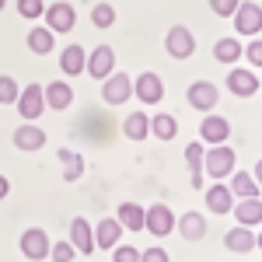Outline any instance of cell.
Listing matches in <instances>:
<instances>
[{"mask_svg":"<svg viewBox=\"0 0 262 262\" xmlns=\"http://www.w3.org/2000/svg\"><path fill=\"white\" fill-rule=\"evenodd\" d=\"M133 98V81H129V74H108L105 81H101V101L105 105H122V101Z\"/></svg>","mask_w":262,"mask_h":262,"instance_id":"277c9868","label":"cell"},{"mask_svg":"<svg viewBox=\"0 0 262 262\" xmlns=\"http://www.w3.org/2000/svg\"><path fill=\"white\" fill-rule=\"evenodd\" d=\"M112 262H140V252L133 245H116L112 248Z\"/></svg>","mask_w":262,"mask_h":262,"instance_id":"d590c367","label":"cell"},{"mask_svg":"<svg viewBox=\"0 0 262 262\" xmlns=\"http://www.w3.org/2000/svg\"><path fill=\"white\" fill-rule=\"evenodd\" d=\"M119 242H122V224L116 221V217H101V221L95 224V248L112 252Z\"/></svg>","mask_w":262,"mask_h":262,"instance_id":"5bb4252c","label":"cell"},{"mask_svg":"<svg viewBox=\"0 0 262 262\" xmlns=\"http://www.w3.org/2000/svg\"><path fill=\"white\" fill-rule=\"evenodd\" d=\"M143 231H150L154 238H168L175 231V213L164 206V203H154L143 210Z\"/></svg>","mask_w":262,"mask_h":262,"instance_id":"3957f363","label":"cell"},{"mask_svg":"<svg viewBox=\"0 0 262 262\" xmlns=\"http://www.w3.org/2000/svg\"><path fill=\"white\" fill-rule=\"evenodd\" d=\"M42 11H46V0H18V14L28 21L42 18Z\"/></svg>","mask_w":262,"mask_h":262,"instance_id":"836d02e7","label":"cell"},{"mask_svg":"<svg viewBox=\"0 0 262 262\" xmlns=\"http://www.w3.org/2000/svg\"><path fill=\"white\" fill-rule=\"evenodd\" d=\"M175 231H179L185 242H203L210 227H206V221H203L200 210H189V213H182L179 221H175Z\"/></svg>","mask_w":262,"mask_h":262,"instance_id":"9a60e30c","label":"cell"},{"mask_svg":"<svg viewBox=\"0 0 262 262\" xmlns=\"http://www.w3.org/2000/svg\"><path fill=\"white\" fill-rule=\"evenodd\" d=\"M112 70H116V49H112V46H95V49L88 53L84 74H91L95 81H105Z\"/></svg>","mask_w":262,"mask_h":262,"instance_id":"ba28073f","label":"cell"},{"mask_svg":"<svg viewBox=\"0 0 262 262\" xmlns=\"http://www.w3.org/2000/svg\"><path fill=\"white\" fill-rule=\"evenodd\" d=\"M4 7H7V0H0V11H4Z\"/></svg>","mask_w":262,"mask_h":262,"instance_id":"b9f144b4","label":"cell"},{"mask_svg":"<svg viewBox=\"0 0 262 262\" xmlns=\"http://www.w3.org/2000/svg\"><path fill=\"white\" fill-rule=\"evenodd\" d=\"M231 213H234V221L242 224V227H255V224H262V200L259 196L238 200L234 206H231Z\"/></svg>","mask_w":262,"mask_h":262,"instance_id":"ac0fdd59","label":"cell"},{"mask_svg":"<svg viewBox=\"0 0 262 262\" xmlns=\"http://www.w3.org/2000/svg\"><path fill=\"white\" fill-rule=\"evenodd\" d=\"M42 18H46V28L53 32V35H67V32H74V25H77V11H74V4H49L46 11H42Z\"/></svg>","mask_w":262,"mask_h":262,"instance_id":"7a4b0ae2","label":"cell"},{"mask_svg":"<svg viewBox=\"0 0 262 262\" xmlns=\"http://www.w3.org/2000/svg\"><path fill=\"white\" fill-rule=\"evenodd\" d=\"M164 49H168L171 60H189V56L196 53V39H192V32H189L185 25H175V28L164 35Z\"/></svg>","mask_w":262,"mask_h":262,"instance_id":"9c48e42d","label":"cell"},{"mask_svg":"<svg viewBox=\"0 0 262 262\" xmlns=\"http://www.w3.org/2000/svg\"><path fill=\"white\" fill-rule=\"evenodd\" d=\"M242 56H248V63H252V67H262V39L248 42V46L242 49Z\"/></svg>","mask_w":262,"mask_h":262,"instance_id":"8d00e7d4","label":"cell"},{"mask_svg":"<svg viewBox=\"0 0 262 262\" xmlns=\"http://www.w3.org/2000/svg\"><path fill=\"white\" fill-rule=\"evenodd\" d=\"M140 262H171V259H168V252H164V248H158V245H154V248L140 252Z\"/></svg>","mask_w":262,"mask_h":262,"instance_id":"74e56055","label":"cell"},{"mask_svg":"<svg viewBox=\"0 0 262 262\" xmlns=\"http://www.w3.org/2000/svg\"><path fill=\"white\" fill-rule=\"evenodd\" d=\"M84 63H88V49H84V46H67V49L60 53V70L67 74V77L84 74Z\"/></svg>","mask_w":262,"mask_h":262,"instance_id":"ffe728a7","label":"cell"},{"mask_svg":"<svg viewBox=\"0 0 262 262\" xmlns=\"http://www.w3.org/2000/svg\"><path fill=\"white\" fill-rule=\"evenodd\" d=\"M70 245L84 252V255H91L95 252V231H91V224L84 221V217H74L70 221Z\"/></svg>","mask_w":262,"mask_h":262,"instance_id":"d6986e66","label":"cell"},{"mask_svg":"<svg viewBox=\"0 0 262 262\" xmlns=\"http://www.w3.org/2000/svg\"><path fill=\"white\" fill-rule=\"evenodd\" d=\"M150 133H154L158 140H175L179 119H175L171 112H158V116H150Z\"/></svg>","mask_w":262,"mask_h":262,"instance_id":"4316f807","label":"cell"},{"mask_svg":"<svg viewBox=\"0 0 262 262\" xmlns=\"http://www.w3.org/2000/svg\"><path fill=\"white\" fill-rule=\"evenodd\" d=\"M255 248H262V231H259V234H255Z\"/></svg>","mask_w":262,"mask_h":262,"instance_id":"60d3db41","label":"cell"},{"mask_svg":"<svg viewBox=\"0 0 262 262\" xmlns=\"http://www.w3.org/2000/svg\"><path fill=\"white\" fill-rule=\"evenodd\" d=\"M21 252H25L28 262L49 259V234H46L42 227H28V231L21 234Z\"/></svg>","mask_w":262,"mask_h":262,"instance_id":"8fae6325","label":"cell"},{"mask_svg":"<svg viewBox=\"0 0 262 262\" xmlns=\"http://www.w3.org/2000/svg\"><path fill=\"white\" fill-rule=\"evenodd\" d=\"M224 245H227V252H238V255H245V252H252V248H255V231L238 224L234 231H227V234H224Z\"/></svg>","mask_w":262,"mask_h":262,"instance_id":"44dd1931","label":"cell"},{"mask_svg":"<svg viewBox=\"0 0 262 262\" xmlns=\"http://www.w3.org/2000/svg\"><path fill=\"white\" fill-rule=\"evenodd\" d=\"M53 39H56V35H53L46 25H35V28L28 32V39H25V42H28V49H32L35 56H46V53H53Z\"/></svg>","mask_w":262,"mask_h":262,"instance_id":"83f0119b","label":"cell"},{"mask_svg":"<svg viewBox=\"0 0 262 262\" xmlns=\"http://www.w3.org/2000/svg\"><path fill=\"white\" fill-rule=\"evenodd\" d=\"M11 143H14L18 150H25V154H35V150H42V147H46V129H39L35 122H25V126H18V129H14Z\"/></svg>","mask_w":262,"mask_h":262,"instance_id":"4fadbf2b","label":"cell"},{"mask_svg":"<svg viewBox=\"0 0 262 262\" xmlns=\"http://www.w3.org/2000/svg\"><path fill=\"white\" fill-rule=\"evenodd\" d=\"M7 192H11V182H7V175H0V200H7Z\"/></svg>","mask_w":262,"mask_h":262,"instance_id":"f35d334b","label":"cell"},{"mask_svg":"<svg viewBox=\"0 0 262 262\" xmlns=\"http://www.w3.org/2000/svg\"><path fill=\"white\" fill-rule=\"evenodd\" d=\"M200 137H203V143H227V137H231V122L224 119V116H217V112H210L206 119H203V126H200Z\"/></svg>","mask_w":262,"mask_h":262,"instance_id":"2e32d148","label":"cell"},{"mask_svg":"<svg viewBox=\"0 0 262 262\" xmlns=\"http://www.w3.org/2000/svg\"><path fill=\"white\" fill-rule=\"evenodd\" d=\"M60 168H63V182H77L84 175V158L77 150H60Z\"/></svg>","mask_w":262,"mask_h":262,"instance_id":"f546056e","label":"cell"},{"mask_svg":"<svg viewBox=\"0 0 262 262\" xmlns=\"http://www.w3.org/2000/svg\"><path fill=\"white\" fill-rule=\"evenodd\" d=\"M242 42L231 39V35H224V39H217V46H213V60L217 63H227V67H234V63L242 60Z\"/></svg>","mask_w":262,"mask_h":262,"instance_id":"cb8c5ba5","label":"cell"},{"mask_svg":"<svg viewBox=\"0 0 262 262\" xmlns=\"http://www.w3.org/2000/svg\"><path fill=\"white\" fill-rule=\"evenodd\" d=\"M116 213H119L116 221L122 224V231H143V206L140 203H119Z\"/></svg>","mask_w":262,"mask_h":262,"instance_id":"484cf974","label":"cell"},{"mask_svg":"<svg viewBox=\"0 0 262 262\" xmlns=\"http://www.w3.org/2000/svg\"><path fill=\"white\" fill-rule=\"evenodd\" d=\"M91 21H95V28H112L116 25V7L112 4H95L91 7Z\"/></svg>","mask_w":262,"mask_h":262,"instance_id":"4dcf8cb0","label":"cell"},{"mask_svg":"<svg viewBox=\"0 0 262 262\" xmlns=\"http://www.w3.org/2000/svg\"><path fill=\"white\" fill-rule=\"evenodd\" d=\"M227 91L238 95V98H252V95L259 91V74L248 70V67H231V74H227Z\"/></svg>","mask_w":262,"mask_h":262,"instance_id":"30bf717a","label":"cell"},{"mask_svg":"<svg viewBox=\"0 0 262 262\" xmlns=\"http://www.w3.org/2000/svg\"><path fill=\"white\" fill-rule=\"evenodd\" d=\"M185 164H189V171H192V185L203 189V140H192L185 147Z\"/></svg>","mask_w":262,"mask_h":262,"instance_id":"f1b7e54d","label":"cell"},{"mask_svg":"<svg viewBox=\"0 0 262 262\" xmlns=\"http://www.w3.org/2000/svg\"><path fill=\"white\" fill-rule=\"evenodd\" d=\"M234 161H238V158H234V147H231V143H213V147L203 154V171L213 182H221L234 171Z\"/></svg>","mask_w":262,"mask_h":262,"instance_id":"6da1fadb","label":"cell"},{"mask_svg":"<svg viewBox=\"0 0 262 262\" xmlns=\"http://www.w3.org/2000/svg\"><path fill=\"white\" fill-rule=\"evenodd\" d=\"M42 95H46V108H56V112H67L70 105H74V88L67 81H53L42 88Z\"/></svg>","mask_w":262,"mask_h":262,"instance_id":"e0dca14e","label":"cell"},{"mask_svg":"<svg viewBox=\"0 0 262 262\" xmlns=\"http://www.w3.org/2000/svg\"><path fill=\"white\" fill-rule=\"evenodd\" d=\"M234 206V196L227 185H206V210L210 213H231Z\"/></svg>","mask_w":262,"mask_h":262,"instance_id":"7402d4cb","label":"cell"},{"mask_svg":"<svg viewBox=\"0 0 262 262\" xmlns=\"http://www.w3.org/2000/svg\"><path fill=\"white\" fill-rule=\"evenodd\" d=\"M252 179L259 182V189H262V158H259V161H255V171H252Z\"/></svg>","mask_w":262,"mask_h":262,"instance_id":"ab89813d","label":"cell"},{"mask_svg":"<svg viewBox=\"0 0 262 262\" xmlns=\"http://www.w3.org/2000/svg\"><path fill=\"white\" fill-rule=\"evenodd\" d=\"M231 196L234 200H248V196H259V182L252 179V171H231Z\"/></svg>","mask_w":262,"mask_h":262,"instance_id":"603a6c76","label":"cell"},{"mask_svg":"<svg viewBox=\"0 0 262 262\" xmlns=\"http://www.w3.org/2000/svg\"><path fill=\"white\" fill-rule=\"evenodd\" d=\"M14 105H18V112H21L25 122H39V116L46 112V95H42L39 84H28V88H21V95H18Z\"/></svg>","mask_w":262,"mask_h":262,"instance_id":"8992f818","label":"cell"},{"mask_svg":"<svg viewBox=\"0 0 262 262\" xmlns=\"http://www.w3.org/2000/svg\"><path fill=\"white\" fill-rule=\"evenodd\" d=\"M18 95H21L18 81H14L11 74H0V105H14V101H18Z\"/></svg>","mask_w":262,"mask_h":262,"instance_id":"1f68e13d","label":"cell"},{"mask_svg":"<svg viewBox=\"0 0 262 262\" xmlns=\"http://www.w3.org/2000/svg\"><path fill=\"white\" fill-rule=\"evenodd\" d=\"M259 88H262V81H259Z\"/></svg>","mask_w":262,"mask_h":262,"instance_id":"7bdbcfd3","label":"cell"},{"mask_svg":"<svg viewBox=\"0 0 262 262\" xmlns=\"http://www.w3.org/2000/svg\"><path fill=\"white\" fill-rule=\"evenodd\" d=\"M122 133H126V140H147V133H150V116H147V112H129L126 122H122Z\"/></svg>","mask_w":262,"mask_h":262,"instance_id":"d4e9b609","label":"cell"},{"mask_svg":"<svg viewBox=\"0 0 262 262\" xmlns=\"http://www.w3.org/2000/svg\"><path fill=\"white\" fill-rule=\"evenodd\" d=\"M185 101H189L196 112H213L217 101H221V91H217V84H213V81H196V84H189Z\"/></svg>","mask_w":262,"mask_h":262,"instance_id":"5b68a950","label":"cell"},{"mask_svg":"<svg viewBox=\"0 0 262 262\" xmlns=\"http://www.w3.org/2000/svg\"><path fill=\"white\" fill-rule=\"evenodd\" d=\"M231 18H234V32L238 35H259L262 32V7L252 4V0H242Z\"/></svg>","mask_w":262,"mask_h":262,"instance_id":"52a82bcc","label":"cell"},{"mask_svg":"<svg viewBox=\"0 0 262 262\" xmlns=\"http://www.w3.org/2000/svg\"><path fill=\"white\" fill-rule=\"evenodd\" d=\"M74 255H77V248H74L70 242L49 245V259H53V262H74Z\"/></svg>","mask_w":262,"mask_h":262,"instance_id":"d6a6232c","label":"cell"},{"mask_svg":"<svg viewBox=\"0 0 262 262\" xmlns=\"http://www.w3.org/2000/svg\"><path fill=\"white\" fill-rule=\"evenodd\" d=\"M133 95H137V101H147V105H158V101L164 98V81L158 77V74H140L137 81H133Z\"/></svg>","mask_w":262,"mask_h":262,"instance_id":"7c38bea8","label":"cell"},{"mask_svg":"<svg viewBox=\"0 0 262 262\" xmlns=\"http://www.w3.org/2000/svg\"><path fill=\"white\" fill-rule=\"evenodd\" d=\"M238 4H242V0H210V11H213L217 18H231V14L238 11Z\"/></svg>","mask_w":262,"mask_h":262,"instance_id":"e575fe53","label":"cell"}]
</instances>
